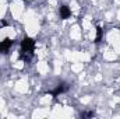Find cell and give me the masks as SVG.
<instances>
[{
    "label": "cell",
    "instance_id": "8fae6325",
    "mask_svg": "<svg viewBox=\"0 0 120 119\" xmlns=\"http://www.w3.org/2000/svg\"><path fill=\"white\" fill-rule=\"evenodd\" d=\"M6 14V0H0V20Z\"/></svg>",
    "mask_w": 120,
    "mask_h": 119
},
{
    "label": "cell",
    "instance_id": "4fadbf2b",
    "mask_svg": "<svg viewBox=\"0 0 120 119\" xmlns=\"http://www.w3.org/2000/svg\"><path fill=\"white\" fill-rule=\"evenodd\" d=\"M6 28H7V36H8L10 39H14V38H15V30L11 28V27H6Z\"/></svg>",
    "mask_w": 120,
    "mask_h": 119
},
{
    "label": "cell",
    "instance_id": "cb8c5ba5",
    "mask_svg": "<svg viewBox=\"0 0 120 119\" xmlns=\"http://www.w3.org/2000/svg\"><path fill=\"white\" fill-rule=\"evenodd\" d=\"M116 3H117V4H120V0H116Z\"/></svg>",
    "mask_w": 120,
    "mask_h": 119
},
{
    "label": "cell",
    "instance_id": "5b68a950",
    "mask_svg": "<svg viewBox=\"0 0 120 119\" xmlns=\"http://www.w3.org/2000/svg\"><path fill=\"white\" fill-rule=\"evenodd\" d=\"M36 69H38V71H39L41 74H46V73L49 71V66H48V63H45V62H39L38 66H36Z\"/></svg>",
    "mask_w": 120,
    "mask_h": 119
},
{
    "label": "cell",
    "instance_id": "3957f363",
    "mask_svg": "<svg viewBox=\"0 0 120 119\" xmlns=\"http://www.w3.org/2000/svg\"><path fill=\"white\" fill-rule=\"evenodd\" d=\"M27 90H28L27 80H20V81L15 83V91H18V92H27Z\"/></svg>",
    "mask_w": 120,
    "mask_h": 119
},
{
    "label": "cell",
    "instance_id": "9c48e42d",
    "mask_svg": "<svg viewBox=\"0 0 120 119\" xmlns=\"http://www.w3.org/2000/svg\"><path fill=\"white\" fill-rule=\"evenodd\" d=\"M71 70L75 71V73L82 71V63H80V62H74V63L71 64Z\"/></svg>",
    "mask_w": 120,
    "mask_h": 119
},
{
    "label": "cell",
    "instance_id": "7402d4cb",
    "mask_svg": "<svg viewBox=\"0 0 120 119\" xmlns=\"http://www.w3.org/2000/svg\"><path fill=\"white\" fill-rule=\"evenodd\" d=\"M49 4L50 6H56V0H49Z\"/></svg>",
    "mask_w": 120,
    "mask_h": 119
},
{
    "label": "cell",
    "instance_id": "e0dca14e",
    "mask_svg": "<svg viewBox=\"0 0 120 119\" xmlns=\"http://www.w3.org/2000/svg\"><path fill=\"white\" fill-rule=\"evenodd\" d=\"M70 7H71L73 11H78V4H77L75 1H71V3H70Z\"/></svg>",
    "mask_w": 120,
    "mask_h": 119
},
{
    "label": "cell",
    "instance_id": "ffe728a7",
    "mask_svg": "<svg viewBox=\"0 0 120 119\" xmlns=\"http://www.w3.org/2000/svg\"><path fill=\"white\" fill-rule=\"evenodd\" d=\"M3 109H4V99L0 98V111H3Z\"/></svg>",
    "mask_w": 120,
    "mask_h": 119
},
{
    "label": "cell",
    "instance_id": "2e32d148",
    "mask_svg": "<svg viewBox=\"0 0 120 119\" xmlns=\"http://www.w3.org/2000/svg\"><path fill=\"white\" fill-rule=\"evenodd\" d=\"M50 99H52V97H50V95H45L43 98H41V104H49V102H50Z\"/></svg>",
    "mask_w": 120,
    "mask_h": 119
},
{
    "label": "cell",
    "instance_id": "d6986e66",
    "mask_svg": "<svg viewBox=\"0 0 120 119\" xmlns=\"http://www.w3.org/2000/svg\"><path fill=\"white\" fill-rule=\"evenodd\" d=\"M22 67H24V62H21V60H20V62H17V63H15V69H22Z\"/></svg>",
    "mask_w": 120,
    "mask_h": 119
},
{
    "label": "cell",
    "instance_id": "7a4b0ae2",
    "mask_svg": "<svg viewBox=\"0 0 120 119\" xmlns=\"http://www.w3.org/2000/svg\"><path fill=\"white\" fill-rule=\"evenodd\" d=\"M22 13H24V3L21 0H15L11 3V14L14 18L20 20L22 17Z\"/></svg>",
    "mask_w": 120,
    "mask_h": 119
},
{
    "label": "cell",
    "instance_id": "603a6c76",
    "mask_svg": "<svg viewBox=\"0 0 120 119\" xmlns=\"http://www.w3.org/2000/svg\"><path fill=\"white\" fill-rule=\"evenodd\" d=\"M117 18H119V20H120V10H119V11H117Z\"/></svg>",
    "mask_w": 120,
    "mask_h": 119
},
{
    "label": "cell",
    "instance_id": "277c9868",
    "mask_svg": "<svg viewBox=\"0 0 120 119\" xmlns=\"http://www.w3.org/2000/svg\"><path fill=\"white\" fill-rule=\"evenodd\" d=\"M70 36H71V39L78 41V39L81 38V30H80V27L74 25V27L71 28V31H70Z\"/></svg>",
    "mask_w": 120,
    "mask_h": 119
},
{
    "label": "cell",
    "instance_id": "7c38bea8",
    "mask_svg": "<svg viewBox=\"0 0 120 119\" xmlns=\"http://www.w3.org/2000/svg\"><path fill=\"white\" fill-rule=\"evenodd\" d=\"M73 116V109L71 108H63V118H70Z\"/></svg>",
    "mask_w": 120,
    "mask_h": 119
},
{
    "label": "cell",
    "instance_id": "44dd1931",
    "mask_svg": "<svg viewBox=\"0 0 120 119\" xmlns=\"http://www.w3.org/2000/svg\"><path fill=\"white\" fill-rule=\"evenodd\" d=\"M90 97H85V98H82V102H84V104H87V102H90Z\"/></svg>",
    "mask_w": 120,
    "mask_h": 119
},
{
    "label": "cell",
    "instance_id": "6da1fadb",
    "mask_svg": "<svg viewBox=\"0 0 120 119\" xmlns=\"http://www.w3.org/2000/svg\"><path fill=\"white\" fill-rule=\"evenodd\" d=\"M24 23H25V31L30 36H34L38 30H39V24H38V20L35 17V13L34 11H27V14L24 16Z\"/></svg>",
    "mask_w": 120,
    "mask_h": 119
},
{
    "label": "cell",
    "instance_id": "52a82bcc",
    "mask_svg": "<svg viewBox=\"0 0 120 119\" xmlns=\"http://www.w3.org/2000/svg\"><path fill=\"white\" fill-rule=\"evenodd\" d=\"M109 42H112V44H113V46H115V49H116V51H120V35H119V34H116V35H115Z\"/></svg>",
    "mask_w": 120,
    "mask_h": 119
},
{
    "label": "cell",
    "instance_id": "ac0fdd59",
    "mask_svg": "<svg viewBox=\"0 0 120 119\" xmlns=\"http://www.w3.org/2000/svg\"><path fill=\"white\" fill-rule=\"evenodd\" d=\"M55 73H56V74H60V63L59 62L55 63Z\"/></svg>",
    "mask_w": 120,
    "mask_h": 119
},
{
    "label": "cell",
    "instance_id": "8992f818",
    "mask_svg": "<svg viewBox=\"0 0 120 119\" xmlns=\"http://www.w3.org/2000/svg\"><path fill=\"white\" fill-rule=\"evenodd\" d=\"M50 116H53V118H63V108L61 107H55L52 114H50Z\"/></svg>",
    "mask_w": 120,
    "mask_h": 119
},
{
    "label": "cell",
    "instance_id": "9a60e30c",
    "mask_svg": "<svg viewBox=\"0 0 120 119\" xmlns=\"http://www.w3.org/2000/svg\"><path fill=\"white\" fill-rule=\"evenodd\" d=\"M82 27H84V30H91V23H90V18H85L84 21H82Z\"/></svg>",
    "mask_w": 120,
    "mask_h": 119
},
{
    "label": "cell",
    "instance_id": "30bf717a",
    "mask_svg": "<svg viewBox=\"0 0 120 119\" xmlns=\"http://www.w3.org/2000/svg\"><path fill=\"white\" fill-rule=\"evenodd\" d=\"M46 115H48V112L43 111V109H36V111L32 114L34 118H42V116H46Z\"/></svg>",
    "mask_w": 120,
    "mask_h": 119
},
{
    "label": "cell",
    "instance_id": "ba28073f",
    "mask_svg": "<svg viewBox=\"0 0 120 119\" xmlns=\"http://www.w3.org/2000/svg\"><path fill=\"white\" fill-rule=\"evenodd\" d=\"M103 56H105L106 60H116V58H117V55H116L115 51H106V52L103 53Z\"/></svg>",
    "mask_w": 120,
    "mask_h": 119
},
{
    "label": "cell",
    "instance_id": "5bb4252c",
    "mask_svg": "<svg viewBox=\"0 0 120 119\" xmlns=\"http://www.w3.org/2000/svg\"><path fill=\"white\" fill-rule=\"evenodd\" d=\"M6 38H8L7 36V28H0V42L4 41Z\"/></svg>",
    "mask_w": 120,
    "mask_h": 119
}]
</instances>
